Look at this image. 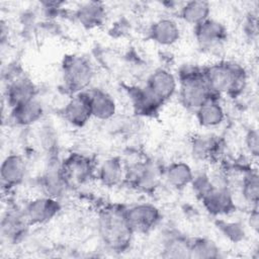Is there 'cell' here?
<instances>
[{"mask_svg":"<svg viewBox=\"0 0 259 259\" xmlns=\"http://www.w3.org/2000/svg\"><path fill=\"white\" fill-rule=\"evenodd\" d=\"M163 256L167 258H190V241L181 236L170 237L164 245Z\"/></svg>","mask_w":259,"mask_h":259,"instance_id":"27","label":"cell"},{"mask_svg":"<svg viewBox=\"0 0 259 259\" xmlns=\"http://www.w3.org/2000/svg\"><path fill=\"white\" fill-rule=\"evenodd\" d=\"M194 34L201 50H213L220 47L227 38V29L221 22L207 18L194 26Z\"/></svg>","mask_w":259,"mask_h":259,"instance_id":"11","label":"cell"},{"mask_svg":"<svg viewBox=\"0 0 259 259\" xmlns=\"http://www.w3.org/2000/svg\"><path fill=\"white\" fill-rule=\"evenodd\" d=\"M150 35L155 42L161 46H170L179 39L180 29L173 19L162 18L152 24Z\"/></svg>","mask_w":259,"mask_h":259,"instance_id":"20","label":"cell"},{"mask_svg":"<svg viewBox=\"0 0 259 259\" xmlns=\"http://www.w3.org/2000/svg\"><path fill=\"white\" fill-rule=\"evenodd\" d=\"M146 87L162 102L173 96L177 88L175 76L166 69H157L148 78Z\"/></svg>","mask_w":259,"mask_h":259,"instance_id":"15","label":"cell"},{"mask_svg":"<svg viewBox=\"0 0 259 259\" xmlns=\"http://www.w3.org/2000/svg\"><path fill=\"white\" fill-rule=\"evenodd\" d=\"M62 74L66 90L74 95L82 92L90 84L94 70L87 58L71 55L66 56L63 60Z\"/></svg>","mask_w":259,"mask_h":259,"instance_id":"4","label":"cell"},{"mask_svg":"<svg viewBox=\"0 0 259 259\" xmlns=\"http://www.w3.org/2000/svg\"><path fill=\"white\" fill-rule=\"evenodd\" d=\"M211 184L210 189L200 197L205 209L213 215L227 214L234 211L236 205L229 185H215L212 182Z\"/></svg>","mask_w":259,"mask_h":259,"instance_id":"8","label":"cell"},{"mask_svg":"<svg viewBox=\"0 0 259 259\" xmlns=\"http://www.w3.org/2000/svg\"><path fill=\"white\" fill-rule=\"evenodd\" d=\"M44 114L42 104L36 99H32L11 108L10 117L16 125L28 126L38 121Z\"/></svg>","mask_w":259,"mask_h":259,"instance_id":"19","label":"cell"},{"mask_svg":"<svg viewBox=\"0 0 259 259\" xmlns=\"http://www.w3.org/2000/svg\"><path fill=\"white\" fill-rule=\"evenodd\" d=\"M180 99L183 105L196 110L213 97H218L209 89L202 75V69L194 66H184L179 72Z\"/></svg>","mask_w":259,"mask_h":259,"instance_id":"3","label":"cell"},{"mask_svg":"<svg viewBox=\"0 0 259 259\" xmlns=\"http://www.w3.org/2000/svg\"><path fill=\"white\" fill-rule=\"evenodd\" d=\"M210 5L206 1L195 0L186 2L180 9L181 18L194 26L209 18Z\"/></svg>","mask_w":259,"mask_h":259,"instance_id":"25","label":"cell"},{"mask_svg":"<svg viewBox=\"0 0 259 259\" xmlns=\"http://www.w3.org/2000/svg\"><path fill=\"white\" fill-rule=\"evenodd\" d=\"M242 195L246 202L257 206L259 199V178L256 171H248L242 181Z\"/></svg>","mask_w":259,"mask_h":259,"instance_id":"29","label":"cell"},{"mask_svg":"<svg viewBox=\"0 0 259 259\" xmlns=\"http://www.w3.org/2000/svg\"><path fill=\"white\" fill-rule=\"evenodd\" d=\"M250 225L254 228V229H258V211H257V206H255V208L253 209V211L251 212V217H250Z\"/></svg>","mask_w":259,"mask_h":259,"instance_id":"32","label":"cell"},{"mask_svg":"<svg viewBox=\"0 0 259 259\" xmlns=\"http://www.w3.org/2000/svg\"><path fill=\"white\" fill-rule=\"evenodd\" d=\"M167 182L176 189H182L191 183L193 173L188 164L184 162H174L165 171Z\"/></svg>","mask_w":259,"mask_h":259,"instance_id":"26","label":"cell"},{"mask_svg":"<svg viewBox=\"0 0 259 259\" xmlns=\"http://www.w3.org/2000/svg\"><path fill=\"white\" fill-rule=\"evenodd\" d=\"M202 75L209 89L215 95L235 96L245 87V70L234 62L222 61L202 69Z\"/></svg>","mask_w":259,"mask_h":259,"instance_id":"1","label":"cell"},{"mask_svg":"<svg viewBox=\"0 0 259 259\" xmlns=\"http://www.w3.org/2000/svg\"><path fill=\"white\" fill-rule=\"evenodd\" d=\"M29 226L22 209H8L1 221L2 237L11 243H17L24 238Z\"/></svg>","mask_w":259,"mask_h":259,"instance_id":"13","label":"cell"},{"mask_svg":"<svg viewBox=\"0 0 259 259\" xmlns=\"http://www.w3.org/2000/svg\"><path fill=\"white\" fill-rule=\"evenodd\" d=\"M130 96L137 113L142 115H153L157 113L164 103L159 100L146 86L130 89Z\"/></svg>","mask_w":259,"mask_h":259,"instance_id":"18","label":"cell"},{"mask_svg":"<svg viewBox=\"0 0 259 259\" xmlns=\"http://www.w3.org/2000/svg\"><path fill=\"white\" fill-rule=\"evenodd\" d=\"M76 17L83 26L87 28L96 27L102 24L105 18V9L100 2H87L78 8Z\"/></svg>","mask_w":259,"mask_h":259,"instance_id":"22","label":"cell"},{"mask_svg":"<svg viewBox=\"0 0 259 259\" xmlns=\"http://www.w3.org/2000/svg\"><path fill=\"white\" fill-rule=\"evenodd\" d=\"M1 180L8 187L20 184L26 173V164L22 156L16 154L8 155L1 165Z\"/></svg>","mask_w":259,"mask_h":259,"instance_id":"16","label":"cell"},{"mask_svg":"<svg viewBox=\"0 0 259 259\" xmlns=\"http://www.w3.org/2000/svg\"><path fill=\"white\" fill-rule=\"evenodd\" d=\"M123 207L108 206L101 210L98 218V230L104 244L115 251L124 250L131 243V230Z\"/></svg>","mask_w":259,"mask_h":259,"instance_id":"2","label":"cell"},{"mask_svg":"<svg viewBox=\"0 0 259 259\" xmlns=\"http://www.w3.org/2000/svg\"><path fill=\"white\" fill-rule=\"evenodd\" d=\"M62 174L69 187L80 186L90 180L93 174L91 160L81 154L72 153L61 162Z\"/></svg>","mask_w":259,"mask_h":259,"instance_id":"6","label":"cell"},{"mask_svg":"<svg viewBox=\"0 0 259 259\" xmlns=\"http://www.w3.org/2000/svg\"><path fill=\"white\" fill-rule=\"evenodd\" d=\"M218 227L221 229L223 234L233 242L241 241L245 236L244 228L239 223L229 222H218Z\"/></svg>","mask_w":259,"mask_h":259,"instance_id":"30","label":"cell"},{"mask_svg":"<svg viewBox=\"0 0 259 259\" xmlns=\"http://www.w3.org/2000/svg\"><path fill=\"white\" fill-rule=\"evenodd\" d=\"M91 115L95 118L106 120L111 118L116 110L114 99L101 89H93L88 92Z\"/></svg>","mask_w":259,"mask_h":259,"instance_id":"17","label":"cell"},{"mask_svg":"<svg viewBox=\"0 0 259 259\" xmlns=\"http://www.w3.org/2000/svg\"><path fill=\"white\" fill-rule=\"evenodd\" d=\"M127 224L133 233H148L159 223L160 210L153 204L141 203L124 209Z\"/></svg>","mask_w":259,"mask_h":259,"instance_id":"7","label":"cell"},{"mask_svg":"<svg viewBox=\"0 0 259 259\" xmlns=\"http://www.w3.org/2000/svg\"><path fill=\"white\" fill-rule=\"evenodd\" d=\"M60 209L61 205L58 199L45 195L44 197L29 201L22 210L25 219L31 226L51 221L60 211Z\"/></svg>","mask_w":259,"mask_h":259,"instance_id":"10","label":"cell"},{"mask_svg":"<svg viewBox=\"0 0 259 259\" xmlns=\"http://www.w3.org/2000/svg\"><path fill=\"white\" fill-rule=\"evenodd\" d=\"M258 139H259V136H258V132L256 130L249 131L245 138L246 148L248 149L249 153L254 157H257L258 153H259V140Z\"/></svg>","mask_w":259,"mask_h":259,"instance_id":"31","label":"cell"},{"mask_svg":"<svg viewBox=\"0 0 259 259\" xmlns=\"http://www.w3.org/2000/svg\"><path fill=\"white\" fill-rule=\"evenodd\" d=\"M98 178L105 186L112 187L124 180V169L118 158L105 160L98 169Z\"/></svg>","mask_w":259,"mask_h":259,"instance_id":"24","label":"cell"},{"mask_svg":"<svg viewBox=\"0 0 259 259\" xmlns=\"http://www.w3.org/2000/svg\"><path fill=\"white\" fill-rule=\"evenodd\" d=\"M195 111L199 124L206 127L217 126L221 124L225 118V111L218 97L209 99Z\"/></svg>","mask_w":259,"mask_h":259,"instance_id":"21","label":"cell"},{"mask_svg":"<svg viewBox=\"0 0 259 259\" xmlns=\"http://www.w3.org/2000/svg\"><path fill=\"white\" fill-rule=\"evenodd\" d=\"M220 248L209 239L199 238L190 242V258H218Z\"/></svg>","mask_w":259,"mask_h":259,"instance_id":"28","label":"cell"},{"mask_svg":"<svg viewBox=\"0 0 259 259\" xmlns=\"http://www.w3.org/2000/svg\"><path fill=\"white\" fill-rule=\"evenodd\" d=\"M124 180L138 190L150 192L159 184L160 171L153 162L140 161L124 170Z\"/></svg>","mask_w":259,"mask_h":259,"instance_id":"5","label":"cell"},{"mask_svg":"<svg viewBox=\"0 0 259 259\" xmlns=\"http://www.w3.org/2000/svg\"><path fill=\"white\" fill-rule=\"evenodd\" d=\"M40 185L46 196L56 199L62 197L70 188L62 174L58 157L51 155L48 167L40 178Z\"/></svg>","mask_w":259,"mask_h":259,"instance_id":"9","label":"cell"},{"mask_svg":"<svg viewBox=\"0 0 259 259\" xmlns=\"http://www.w3.org/2000/svg\"><path fill=\"white\" fill-rule=\"evenodd\" d=\"M65 119L75 126H83L92 117L88 92L74 94L63 109Z\"/></svg>","mask_w":259,"mask_h":259,"instance_id":"14","label":"cell"},{"mask_svg":"<svg viewBox=\"0 0 259 259\" xmlns=\"http://www.w3.org/2000/svg\"><path fill=\"white\" fill-rule=\"evenodd\" d=\"M36 87L30 79L25 76H13L7 84L6 100L10 108L30 101L36 95Z\"/></svg>","mask_w":259,"mask_h":259,"instance_id":"12","label":"cell"},{"mask_svg":"<svg viewBox=\"0 0 259 259\" xmlns=\"http://www.w3.org/2000/svg\"><path fill=\"white\" fill-rule=\"evenodd\" d=\"M222 143L214 136H199L193 139L192 152L193 156L200 160H212L220 155Z\"/></svg>","mask_w":259,"mask_h":259,"instance_id":"23","label":"cell"}]
</instances>
